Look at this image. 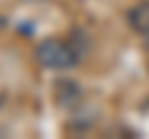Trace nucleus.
Returning a JSON list of instances; mask_svg holds the SVG:
<instances>
[{
  "instance_id": "f257e3e1",
  "label": "nucleus",
  "mask_w": 149,
  "mask_h": 139,
  "mask_svg": "<svg viewBox=\"0 0 149 139\" xmlns=\"http://www.w3.org/2000/svg\"><path fill=\"white\" fill-rule=\"evenodd\" d=\"M35 57L42 67H50V70H70L80 62V52L67 40H57V38L42 40L35 50Z\"/></svg>"
},
{
  "instance_id": "f03ea898",
  "label": "nucleus",
  "mask_w": 149,
  "mask_h": 139,
  "mask_svg": "<svg viewBox=\"0 0 149 139\" xmlns=\"http://www.w3.org/2000/svg\"><path fill=\"white\" fill-rule=\"evenodd\" d=\"M127 22H129V27H132L134 32H139V35L149 32V0H142V3H137V5L129 8L127 10Z\"/></svg>"
},
{
  "instance_id": "7ed1b4c3",
  "label": "nucleus",
  "mask_w": 149,
  "mask_h": 139,
  "mask_svg": "<svg viewBox=\"0 0 149 139\" xmlns=\"http://www.w3.org/2000/svg\"><path fill=\"white\" fill-rule=\"evenodd\" d=\"M55 95H57V102L62 104V107H72V104H77L80 102V85L72 80H60L57 85H55Z\"/></svg>"
},
{
  "instance_id": "20e7f679",
  "label": "nucleus",
  "mask_w": 149,
  "mask_h": 139,
  "mask_svg": "<svg viewBox=\"0 0 149 139\" xmlns=\"http://www.w3.org/2000/svg\"><path fill=\"white\" fill-rule=\"evenodd\" d=\"M144 47H147V52H149V32H144Z\"/></svg>"
}]
</instances>
